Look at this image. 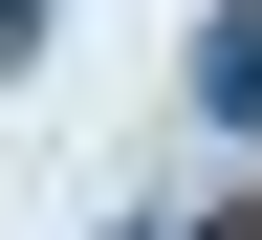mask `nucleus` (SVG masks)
<instances>
[{
    "mask_svg": "<svg viewBox=\"0 0 262 240\" xmlns=\"http://www.w3.org/2000/svg\"><path fill=\"white\" fill-rule=\"evenodd\" d=\"M196 110H219V131H262V0H219V22H196Z\"/></svg>",
    "mask_w": 262,
    "mask_h": 240,
    "instance_id": "f257e3e1",
    "label": "nucleus"
},
{
    "mask_svg": "<svg viewBox=\"0 0 262 240\" xmlns=\"http://www.w3.org/2000/svg\"><path fill=\"white\" fill-rule=\"evenodd\" d=\"M22 44H44V0H0V66H22Z\"/></svg>",
    "mask_w": 262,
    "mask_h": 240,
    "instance_id": "f03ea898",
    "label": "nucleus"
}]
</instances>
